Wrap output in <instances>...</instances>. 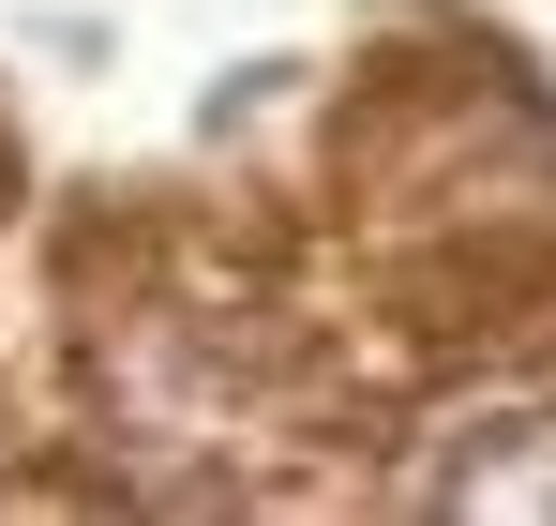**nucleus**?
<instances>
[{
    "label": "nucleus",
    "mask_w": 556,
    "mask_h": 526,
    "mask_svg": "<svg viewBox=\"0 0 556 526\" xmlns=\"http://www.w3.org/2000/svg\"><path fill=\"white\" fill-rule=\"evenodd\" d=\"M437 512H556V422H466L437 466Z\"/></svg>",
    "instance_id": "f257e3e1"
}]
</instances>
